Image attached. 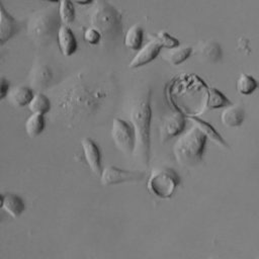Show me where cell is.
<instances>
[{
	"instance_id": "cell-1",
	"label": "cell",
	"mask_w": 259,
	"mask_h": 259,
	"mask_svg": "<svg viewBox=\"0 0 259 259\" xmlns=\"http://www.w3.org/2000/svg\"><path fill=\"white\" fill-rule=\"evenodd\" d=\"M109 94L107 84L93 82L79 73L56 92L53 102L56 115L68 125H73L98 111Z\"/></svg>"
},
{
	"instance_id": "cell-2",
	"label": "cell",
	"mask_w": 259,
	"mask_h": 259,
	"mask_svg": "<svg viewBox=\"0 0 259 259\" xmlns=\"http://www.w3.org/2000/svg\"><path fill=\"white\" fill-rule=\"evenodd\" d=\"M130 120L136 137L134 155L143 166L148 167L151 154V91L145 92L134 101L130 112Z\"/></svg>"
},
{
	"instance_id": "cell-3",
	"label": "cell",
	"mask_w": 259,
	"mask_h": 259,
	"mask_svg": "<svg viewBox=\"0 0 259 259\" xmlns=\"http://www.w3.org/2000/svg\"><path fill=\"white\" fill-rule=\"evenodd\" d=\"M207 138L194 124L184 131L173 146L176 161L183 167H194L198 165L204 155Z\"/></svg>"
},
{
	"instance_id": "cell-4",
	"label": "cell",
	"mask_w": 259,
	"mask_h": 259,
	"mask_svg": "<svg viewBox=\"0 0 259 259\" xmlns=\"http://www.w3.org/2000/svg\"><path fill=\"white\" fill-rule=\"evenodd\" d=\"M62 25L58 8L46 7L35 11L27 22V35L37 46L44 47L57 39V33Z\"/></svg>"
},
{
	"instance_id": "cell-5",
	"label": "cell",
	"mask_w": 259,
	"mask_h": 259,
	"mask_svg": "<svg viewBox=\"0 0 259 259\" xmlns=\"http://www.w3.org/2000/svg\"><path fill=\"white\" fill-rule=\"evenodd\" d=\"M91 26L98 29L102 40L112 44L122 36L121 13L106 0H98L90 15Z\"/></svg>"
},
{
	"instance_id": "cell-6",
	"label": "cell",
	"mask_w": 259,
	"mask_h": 259,
	"mask_svg": "<svg viewBox=\"0 0 259 259\" xmlns=\"http://www.w3.org/2000/svg\"><path fill=\"white\" fill-rule=\"evenodd\" d=\"M179 184L180 176L174 169L169 167L153 170L148 179L149 191L161 199L171 198Z\"/></svg>"
},
{
	"instance_id": "cell-7",
	"label": "cell",
	"mask_w": 259,
	"mask_h": 259,
	"mask_svg": "<svg viewBox=\"0 0 259 259\" xmlns=\"http://www.w3.org/2000/svg\"><path fill=\"white\" fill-rule=\"evenodd\" d=\"M111 138L115 147L123 154H134L136 146L135 131L131 122L115 117L112 120Z\"/></svg>"
},
{
	"instance_id": "cell-8",
	"label": "cell",
	"mask_w": 259,
	"mask_h": 259,
	"mask_svg": "<svg viewBox=\"0 0 259 259\" xmlns=\"http://www.w3.org/2000/svg\"><path fill=\"white\" fill-rule=\"evenodd\" d=\"M146 172L140 170L121 169L115 166H107L100 175L103 185H117L124 182L141 181L145 178Z\"/></svg>"
},
{
	"instance_id": "cell-9",
	"label": "cell",
	"mask_w": 259,
	"mask_h": 259,
	"mask_svg": "<svg viewBox=\"0 0 259 259\" xmlns=\"http://www.w3.org/2000/svg\"><path fill=\"white\" fill-rule=\"evenodd\" d=\"M185 123L186 117L179 110L166 116L160 127L161 141L164 143L175 137H179L185 130Z\"/></svg>"
},
{
	"instance_id": "cell-10",
	"label": "cell",
	"mask_w": 259,
	"mask_h": 259,
	"mask_svg": "<svg viewBox=\"0 0 259 259\" xmlns=\"http://www.w3.org/2000/svg\"><path fill=\"white\" fill-rule=\"evenodd\" d=\"M18 20L10 14L0 0V47L13 38L21 29Z\"/></svg>"
},
{
	"instance_id": "cell-11",
	"label": "cell",
	"mask_w": 259,
	"mask_h": 259,
	"mask_svg": "<svg viewBox=\"0 0 259 259\" xmlns=\"http://www.w3.org/2000/svg\"><path fill=\"white\" fill-rule=\"evenodd\" d=\"M162 49L161 44L155 37H153L146 45H143V47L137 52V54L131 60L128 67L131 69H137L148 65L159 56Z\"/></svg>"
},
{
	"instance_id": "cell-12",
	"label": "cell",
	"mask_w": 259,
	"mask_h": 259,
	"mask_svg": "<svg viewBox=\"0 0 259 259\" xmlns=\"http://www.w3.org/2000/svg\"><path fill=\"white\" fill-rule=\"evenodd\" d=\"M81 147L84 153L85 160L95 175H101L102 173V155L100 148L90 138H84L81 141Z\"/></svg>"
},
{
	"instance_id": "cell-13",
	"label": "cell",
	"mask_w": 259,
	"mask_h": 259,
	"mask_svg": "<svg viewBox=\"0 0 259 259\" xmlns=\"http://www.w3.org/2000/svg\"><path fill=\"white\" fill-rule=\"evenodd\" d=\"M57 41L61 53L70 57L78 51V41L73 30L65 24H62L57 33Z\"/></svg>"
},
{
	"instance_id": "cell-14",
	"label": "cell",
	"mask_w": 259,
	"mask_h": 259,
	"mask_svg": "<svg viewBox=\"0 0 259 259\" xmlns=\"http://www.w3.org/2000/svg\"><path fill=\"white\" fill-rule=\"evenodd\" d=\"M53 76L54 74L52 70L46 64L36 62L33 65L28 78H29L30 85L33 88L42 90L50 85V83L53 80Z\"/></svg>"
},
{
	"instance_id": "cell-15",
	"label": "cell",
	"mask_w": 259,
	"mask_h": 259,
	"mask_svg": "<svg viewBox=\"0 0 259 259\" xmlns=\"http://www.w3.org/2000/svg\"><path fill=\"white\" fill-rule=\"evenodd\" d=\"M245 120V110L239 104H230L224 107L221 113V121L228 127H239Z\"/></svg>"
},
{
	"instance_id": "cell-16",
	"label": "cell",
	"mask_w": 259,
	"mask_h": 259,
	"mask_svg": "<svg viewBox=\"0 0 259 259\" xmlns=\"http://www.w3.org/2000/svg\"><path fill=\"white\" fill-rule=\"evenodd\" d=\"M34 93L28 86H16L8 94L9 102L15 107H24L29 104Z\"/></svg>"
},
{
	"instance_id": "cell-17",
	"label": "cell",
	"mask_w": 259,
	"mask_h": 259,
	"mask_svg": "<svg viewBox=\"0 0 259 259\" xmlns=\"http://www.w3.org/2000/svg\"><path fill=\"white\" fill-rule=\"evenodd\" d=\"M188 118L190 119V121L197 126L204 135L207 139H210L213 143H215L219 146H222L224 148H228V144L227 142L223 139V137L215 131V128L208 122H206L203 119H200L197 116L194 115H189Z\"/></svg>"
},
{
	"instance_id": "cell-18",
	"label": "cell",
	"mask_w": 259,
	"mask_h": 259,
	"mask_svg": "<svg viewBox=\"0 0 259 259\" xmlns=\"http://www.w3.org/2000/svg\"><path fill=\"white\" fill-rule=\"evenodd\" d=\"M197 55L208 63H217L221 60L222 50L220 44L213 40H205L200 42L197 49Z\"/></svg>"
},
{
	"instance_id": "cell-19",
	"label": "cell",
	"mask_w": 259,
	"mask_h": 259,
	"mask_svg": "<svg viewBox=\"0 0 259 259\" xmlns=\"http://www.w3.org/2000/svg\"><path fill=\"white\" fill-rule=\"evenodd\" d=\"M123 42L125 47L132 51H139L144 42V29L140 24H134L127 28Z\"/></svg>"
},
{
	"instance_id": "cell-20",
	"label": "cell",
	"mask_w": 259,
	"mask_h": 259,
	"mask_svg": "<svg viewBox=\"0 0 259 259\" xmlns=\"http://www.w3.org/2000/svg\"><path fill=\"white\" fill-rule=\"evenodd\" d=\"M2 207L9 215L16 219L24 211L25 204L23 199L19 195L15 193H6L4 194V201Z\"/></svg>"
},
{
	"instance_id": "cell-21",
	"label": "cell",
	"mask_w": 259,
	"mask_h": 259,
	"mask_svg": "<svg viewBox=\"0 0 259 259\" xmlns=\"http://www.w3.org/2000/svg\"><path fill=\"white\" fill-rule=\"evenodd\" d=\"M232 104L227 96H225L220 90L214 87L206 88V99H205V107L208 109H217L224 108L228 105Z\"/></svg>"
},
{
	"instance_id": "cell-22",
	"label": "cell",
	"mask_w": 259,
	"mask_h": 259,
	"mask_svg": "<svg viewBox=\"0 0 259 259\" xmlns=\"http://www.w3.org/2000/svg\"><path fill=\"white\" fill-rule=\"evenodd\" d=\"M25 133L29 138H36L46 128V119L45 115L37 114V113H31L25 120L24 124Z\"/></svg>"
},
{
	"instance_id": "cell-23",
	"label": "cell",
	"mask_w": 259,
	"mask_h": 259,
	"mask_svg": "<svg viewBox=\"0 0 259 259\" xmlns=\"http://www.w3.org/2000/svg\"><path fill=\"white\" fill-rule=\"evenodd\" d=\"M259 83L258 81L250 74L242 73L238 77L236 81V90L239 94L248 96L255 92V90L258 88Z\"/></svg>"
},
{
	"instance_id": "cell-24",
	"label": "cell",
	"mask_w": 259,
	"mask_h": 259,
	"mask_svg": "<svg viewBox=\"0 0 259 259\" xmlns=\"http://www.w3.org/2000/svg\"><path fill=\"white\" fill-rule=\"evenodd\" d=\"M28 108L31 111V113L45 115L46 113L51 111L52 101L46 94L41 92H37V93H34L31 101L28 104Z\"/></svg>"
},
{
	"instance_id": "cell-25",
	"label": "cell",
	"mask_w": 259,
	"mask_h": 259,
	"mask_svg": "<svg viewBox=\"0 0 259 259\" xmlns=\"http://www.w3.org/2000/svg\"><path fill=\"white\" fill-rule=\"evenodd\" d=\"M192 53V47L184 46V47H176L168 50L166 54H164L163 59L171 63L172 65H179L186 61Z\"/></svg>"
},
{
	"instance_id": "cell-26",
	"label": "cell",
	"mask_w": 259,
	"mask_h": 259,
	"mask_svg": "<svg viewBox=\"0 0 259 259\" xmlns=\"http://www.w3.org/2000/svg\"><path fill=\"white\" fill-rule=\"evenodd\" d=\"M58 11L63 24L69 26V24L74 22L76 18V11L72 0H61L59 2Z\"/></svg>"
},
{
	"instance_id": "cell-27",
	"label": "cell",
	"mask_w": 259,
	"mask_h": 259,
	"mask_svg": "<svg viewBox=\"0 0 259 259\" xmlns=\"http://www.w3.org/2000/svg\"><path fill=\"white\" fill-rule=\"evenodd\" d=\"M154 37L161 44L162 48H166L167 50L180 46V42L177 38H175L174 36H172L167 31H164V30L158 32Z\"/></svg>"
},
{
	"instance_id": "cell-28",
	"label": "cell",
	"mask_w": 259,
	"mask_h": 259,
	"mask_svg": "<svg viewBox=\"0 0 259 259\" xmlns=\"http://www.w3.org/2000/svg\"><path fill=\"white\" fill-rule=\"evenodd\" d=\"M83 38L88 45H91V46L99 45L102 41V35L100 31L93 26H89L84 30Z\"/></svg>"
},
{
	"instance_id": "cell-29",
	"label": "cell",
	"mask_w": 259,
	"mask_h": 259,
	"mask_svg": "<svg viewBox=\"0 0 259 259\" xmlns=\"http://www.w3.org/2000/svg\"><path fill=\"white\" fill-rule=\"evenodd\" d=\"M9 89H10L9 80L4 76H0V101L8 96L10 92Z\"/></svg>"
},
{
	"instance_id": "cell-30",
	"label": "cell",
	"mask_w": 259,
	"mask_h": 259,
	"mask_svg": "<svg viewBox=\"0 0 259 259\" xmlns=\"http://www.w3.org/2000/svg\"><path fill=\"white\" fill-rule=\"evenodd\" d=\"M72 1L79 5H89V4L93 3L94 0H72Z\"/></svg>"
},
{
	"instance_id": "cell-31",
	"label": "cell",
	"mask_w": 259,
	"mask_h": 259,
	"mask_svg": "<svg viewBox=\"0 0 259 259\" xmlns=\"http://www.w3.org/2000/svg\"><path fill=\"white\" fill-rule=\"evenodd\" d=\"M3 201H4V194L0 193V208L3 206Z\"/></svg>"
},
{
	"instance_id": "cell-32",
	"label": "cell",
	"mask_w": 259,
	"mask_h": 259,
	"mask_svg": "<svg viewBox=\"0 0 259 259\" xmlns=\"http://www.w3.org/2000/svg\"><path fill=\"white\" fill-rule=\"evenodd\" d=\"M47 1H49L51 3H59L61 0H47Z\"/></svg>"
},
{
	"instance_id": "cell-33",
	"label": "cell",
	"mask_w": 259,
	"mask_h": 259,
	"mask_svg": "<svg viewBox=\"0 0 259 259\" xmlns=\"http://www.w3.org/2000/svg\"><path fill=\"white\" fill-rule=\"evenodd\" d=\"M2 219H3V217H2V214H1V213H0V222H1V221H2Z\"/></svg>"
},
{
	"instance_id": "cell-34",
	"label": "cell",
	"mask_w": 259,
	"mask_h": 259,
	"mask_svg": "<svg viewBox=\"0 0 259 259\" xmlns=\"http://www.w3.org/2000/svg\"><path fill=\"white\" fill-rule=\"evenodd\" d=\"M210 259H214V258H210Z\"/></svg>"
}]
</instances>
